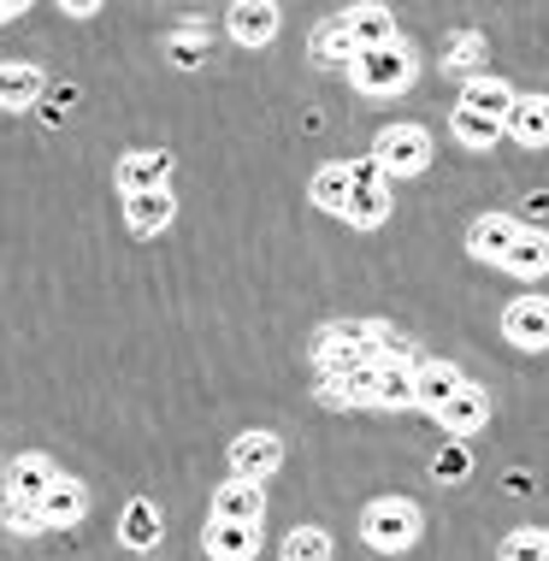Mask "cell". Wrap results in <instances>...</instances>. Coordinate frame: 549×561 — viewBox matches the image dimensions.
<instances>
[{"label":"cell","instance_id":"1","mask_svg":"<svg viewBox=\"0 0 549 561\" xmlns=\"http://www.w3.org/2000/svg\"><path fill=\"white\" fill-rule=\"evenodd\" d=\"M420 533H425V514H420L414 496H378V503L361 508V538H366V550H378V556L414 550Z\"/></svg>","mask_w":549,"mask_h":561},{"label":"cell","instance_id":"2","mask_svg":"<svg viewBox=\"0 0 549 561\" xmlns=\"http://www.w3.org/2000/svg\"><path fill=\"white\" fill-rule=\"evenodd\" d=\"M414 78H420V59H414V48H408L402 36L348 59V83H355L361 95H408Z\"/></svg>","mask_w":549,"mask_h":561},{"label":"cell","instance_id":"3","mask_svg":"<svg viewBox=\"0 0 549 561\" xmlns=\"http://www.w3.org/2000/svg\"><path fill=\"white\" fill-rule=\"evenodd\" d=\"M373 165L385 172V184L396 178H420L432 165V130L425 125H385L373 136Z\"/></svg>","mask_w":549,"mask_h":561},{"label":"cell","instance_id":"4","mask_svg":"<svg viewBox=\"0 0 549 561\" xmlns=\"http://www.w3.org/2000/svg\"><path fill=\"white\" fill-rule=\"evenodd\" d=\"M502 337H508L514 348H526V355H544L549 348V301L538 290L514 296L508 308H502Z\"/></svg>","mask_w":549,"mask_h":561},{"label":"cell","instance_id":"5","mask_svg":"<svg viewBox=\"0 0 549 561\" xmlns=\"http://www.w3.org/2000/svg\"><path fill=\"white\" fill-rule=\"evenodd\" d=\"M278 0H231V12H225V30H231L237 48H266V42H278Z\"/></svg>","mask_w":549,"mask_h":561},{"label":"cell","instance_id":"6","mask_svg":"<svg viewBox=\"0 0 549 561\" xmlns=\"http://www.w3.org/2000/svg\"><path fill=\"white\" fill-rule=\"evenodd\" d=\"M437 426H444V437H455V444H467L472 432H484L491 426V397H484L472 378H461V390L437 408Z\"/></svg>","mask_w":549,"mask_h":561},{"label":"cell","instance_id":"7","mask_svg":"<svg viewBox=\"0 0 549 561\" xmlns=\"http://www.w3.org/2000/svg\"><path fill=\"white\" fill-rule=\"evenodd\" d=\"M284 467V437L278 432H242L231 444V479H272Z\"/></svg>","mask_w":549,"mask_h":561},{"label":"cell","instance_id":"8","mask_svg":"<svg viewBox=\"0 0 549 561\" xmlns=\"http://www.w3.org/2000/svg\"><path fill=\"white\" fill-rule=\"evenodd\" d=\"M59 479V461L42 449H24L19 461H7V473H0V484H7V503H42V491Z\"/></svg>","mask_w":549,"mask_h":561},{"label":"cell","instance_id":"9","mask_svg":"<svg viewBox=\"0 0 549 561\" xmlns=\"http://www.w3.org/2000/svg\"><path fill=\"white\" fill-rule=\"evenodd\" d=\"M366 408H414V360H373L366 367Z\"/></svg>","mask_w":549,"mask_h":561},{"label":"cell","instance_id":"10","mask_svg":"<svg viewBox=\"0 0 549 561\" xmlns=\"http://www.w3.org/2000/svg\"><path fill=\"white\" fill-rule=\"evenodd\" d=\"M338 24H343V36H348V48H355V54L396 42V12H390V7H378V0H361V7L338 12Z\"/></svg>","mask_w":549,"mask_h":561},{"label":"cell","instance_id":"11","mask_svg":"<svg viewBox=\"0 0 549 561\" xmlns=\"http://www.w3.org/2000/svg\"><path fill=\"white\" fill-rule=\"evenodd\" d=\"M42 533H66V526H78L83 514H89V491H83V479H71V473H59L48 491H42Z\"/></svg>","mask_w":549,"mask_h":561},{"label":"cell","instance_id":"12","mask_svg":"<svg viewBox=\"0 0 549 561\" xmlns=\"http://www.w3.org/2000/svg\"><path fill=\"white\" fill-rule=\"evenodd\" d=\"M526 225L514 219V214H479L467 225V254L472 261H484V266H502V254L514 249V237H521Z\"/></svg>","mask_w":549,"mask_h":561},{"label":"cell","instance_id":"13","mask_svg":"<svg viewBox=\"0 0 549 561\" xmlns=\"http://www.w3.org/2000/svg\"><path fill=\"white\" fill-rule=\"evenodd\" d=\"M165 178H172V154H165V148H130V154H118V165H113V184H118V195L160 190Z\"/></svg>","mask_w":549,"mask_h":561},{"label":"cell","instance_id":"14","mask_svg":"<svg viewBox=\"0 0 549 561\" xmlns=\"http://www.w3.org/2000/svg\"><path fill=\"white\" fill-rule=\"evenodd\" d=\"M202 550H207V561H254V556H261V526H249V520H207Z\"/></svg>","mask_w":549,"mask_h":561},{"label":"cell","instance_id":"15","mask_svg":"<svg viewBox=\"0 0 549 561\" xmlns=\"http://www.w3.org/2000/svg\"><path fill=\"white\" fill-rule=\"evenodd\" d=\"M213 520H249L261 526L266 520V484L261 479H225L213 491Z\"/></svg>","mask_w":549,"mask_h":561},{"label":"cell","instance_id":"16","mask_svg":"<svg viewBox=\"0 0 549 561\" xmlns=\"http://www.w3.org/2000/svg\"><path fill=\"white\" fill-rule=\"evenodd\" d=\"M160 538H165V514L148 503V496H130L125 514H118V543L136 556H148V550H160Z\"/></svg>","mask_w":549,"mask_h":561},{"label":"cell","instance_id":"17","mask_svg":"<svg viewBox=\"0 0 549 561\" xmlns=\"http://www.w3.org/2000/svg\"><path fill=\"white\" fill-rule=\"evenodd\" d=\"M178 219V195L172 190H136V195H125V225L136 237H160L165 225Z\"/></svg>","mask_w":549,"mask_h":561},{"label":"cell","instance_id":"18","mask_svg":"<svg viewBox=\"0 0 549 561\" xmlns=\"http://www.w3.org/2000/svg\"><path fill=\"white\" fill-rule=\"evenodd\" d=\"M42 95H48V78H42V66H30V59H12V66H0V113H30Z\"/></svg>","mask_w":549,"mask_h":561},{"label":"cell","instance_id":"19","mask_svg":"<svg viewBox=\"0 0 549 561\" xmlns=\"http://www.w3.org/2000/svg\"><path fill=\"white\" fill-rule=\"evenodd\" d=\"M502 136H514L521 148L549 142V101L544 95H514V107L502 113Z\"/></svg>","mask_w":549,"mask_h":561},{"label":"cell","instance_id":"20","mask_svg":"<svg viewBox=\"0 0 549 561\" xmlns=\"http://www.w3.org/2000/svg\"><path fill=\"white\" fill-rule=\"evenodd\" d=\"M390 207H396V195H390V184H355L348 190V202H343V225L348 231H378V225L390 219Z\"/></svg>","mask_w":549,"mask_h":561},{"label":"cell","instance_id":"21","mask_svg":"<svg viewBox=\"0 0 549 561\" xmlns=\"http://www.w3.org/2000/svg\"><path fill=\"white\" fill-rule=\"evenodd\" d=\"M455 390H461V367H449V360H414V408L437 414Z\"/></svg>","mask_w":549,"mask_h":561},{"label":"cell","instance_id":"22","mask_svg":"<svg viewBox=\"0 0 549 561\" xmlns=\"http://www.w3.org/2000/svg\"><path fill=\"white\" fill-rule=\"evenodd\" d=\"M514 95H521V89L502 83V78H467V89H461V101H455V107L484 113V118H496V125H502V113L514 107Z\"/></svg>","mask_w":549,"mask_h":561},{"label":"cell","instance_id":"23","mask_svg":"<svg viewBox=\"0 0 549 561\" xmlns=\"http://www.w3.org/2000/svg\"><path fill=\"white\" fill-rule=\"evenodd\" d=\"M502 272H514V278H544L549 272V242H544V231H526L514 237V249L502 254Z\"/></svg>","mask_w":549,"mask_h":561},{"label":"cell","instance_id":"24","mask_svg":"<svg viewBox=\"0 0 549 561\" xmlns=\"http://www.w3.org/2000/svg\"><path fill=\"white\" fill-rule=\"evenodd\" d=\"M348 190H355V178H348V160H331V165H319V172H313L308 202H313V207H325V214H343Z\"/></svg>","mask_w":549,"mask_h":561},{"label":"cell","instance_id":"25","mask_svg":"<svg viewBox=\"0 0 549 561\" xmlns=\"http://www.w3.org/2000/svg\"><path fill=\"white\" fill-rule=\"evenodd\" d=\"M308 54H313V66H325V71H348V59H355V48H348V36H343L338 19H325L313 30Z\"/></svg>","mask_w":549,"mask_h":561},{"label":"cell","instance_id":"26","mask_svg":"<svg viewBox=\"0 0 549 561\" xmlns=\"http://www.w3.org/2000/svg\"><path fill=\"white\" fill-rule=\"evenodd\" d=\"M496 561H549V533L544 526H514V533L502 538Z\"/></svg>","mask_w":549,"mask_h":561},{"label":"cell","instance_id":"27","mask_svg":"<svg viewBox=\"0 0 549 561\" xmlns=\"http://www.w3.org/2000/svg\"><path fill=\"white\" fill-rule=\"evenodd\" d=\"M449 130H455V142H461V148H491L496 136H502V125H496V118H484V113H467V107H455Z\"/></svg>","mask_w":549,"mask_h":561},{"label":"cell","instance_id":"28","mask_svg":"<svg viewBox=\"0 0 549 561\" xmlns=\"http://www.w3.org/2000/svg\"><path fill=\"white\" fill-rule=\"evenodd\" d=\"M284 561H331V533L325 526H296L284 538Z\"/></svg>","mask_w":549,"mask_h":561},{"label":"cell","instance_id":"29","mask_svg":"<svg viewBox=\"0 0 549 561\" xmlns=\"http://www.w3.org/2000/svg\"><path fill=\"white\" fill-rule=\"evenodd\" d=\"M432 473H437V484H461V479L472 473V455H467V444H455V437H449V444L437 449Z\"/></svg>","mask_w":549,"mask_h":561},{"label":"cell","instance_id":"30","mask_svg":"<svg viewBox=\"0 0 549 561\" xmlns=\"http://www.w3.org/2000/svg\"><path fill=\"white\" fill-rule=\"evenodd\" d=\"M479 54H484V36H479V30H455L449 48H444V71H467Z\"/></svg>","mask_w":549,"mask_h":561},{"label":"cell","instance_id":"31","mask_svg":"<svg viewBox=\"0 0 549 561\" xmlns=\"http://www.w3.org/2000/svg\"><path fill=\"white\" fill-rule=\"evenodd\" d=\"M165 59H172V66H183V71H190V66H202V59H207V42L195 36V30H178V36L165 42Z\"/></svg>","mask_w":549,"mask_h":561},{"label":"cell","instance_id":"32","mask_svg":"<svg viewBox=\"0 0 549 561\" xmlns=\"http://www.w3.org/2000/svg\"><path fill=\"white\" fill-rule=\"evenodd\" d=\"M7 533L36 538V533H42V514H36V503H7Z\"/></svg>","mask_w":549,"mask_h":561},{"label":"cell","instance_id":"33","mask_svg":"<svg viewBox=\"0 0 549 561\" xmlns=\"http://www.w3.org/2000/svg\"><path fill=\"white\" fill-rule=\"evenodd\" d=\"M101 7H106V0H59V12H66V19H95Z\"/></svg>","mask_w":549,"mask_h":561},{"label":"cell","instance_id":"34","mask_svg":"<svg viewBox=\"0 0 549 561\" xmlns=\"http://www.w3.org/2000/svg\"><path fill=\"white\" fill-rule=\"evenodd\" d=\"M0 12H7V19H19V12H30V0H0Z\"/></svg>","mask_w":549,"mask_h":561},{"label":"cell","instance_id":"35","mask_svg":"<svg viewBox=\"0 0 549 561\" xmlns=\"http://www.w3.org/2000/svg\"><path fill=\"white\" fill-rule=\"evenodd\" d=\"M0 473H7V455H0Z\"/></svg>","mask_w":549,"mask_h":561},{"label":"cell","instance_id":"36","mask_svg":"<svg viewBox=\"0 0 549 561\" xmlns=\"http://www.w3.org/2000/svg\"><path fill=\"white\" fill-rule=\"evenodd\" d=\"M0 24H7V12H0Z\"/></svg>","mask_w":549,"mask_h":561}]
</instances>
